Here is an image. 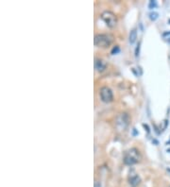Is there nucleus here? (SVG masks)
Returning a JSON list of instances; mask_svg holds the SVG:
<instances>
[{
    "label": "nucleus",
    "instance_id": "9",
    "mask_svg": "<svg viewBox=\"0 0 170 187\" xmlns=\"http://www.w3.org/2000/svg\"><path fill=\"white\" fill-rule=\"evenodd\" d=\"M149 18H150V20L155 21L157 18H158V13H157V12H151V13L149 14Z\"/></svg>",
    "mask_w": 170,
    "mask_h": 187
},
{
    "label": "nucleus",
    "instance_id": "4",
    "mask_svg": "<svg viewBox=\"0 0 170 187\" xmlns=\"http://www.w3.org/2000/svg\"><path fill=\"white\" fill-rule=\"evenodd\" d=\"M129 123V116L128 114L123 113L117 115L116 119V126L119 130H124Z\"/></svg>",
    "mask_w": 170,
    "mask_h": 187
},
{
    "label": "nucleus",
    "instance_id": "12",
    "mask_svg": "<svg viewBox=\"0 0 170 187\" xmlns=\"http://www.w3.org/2000/svg\"><path fill=\"white\" fill-rule=\"evenodd\" d=\"M139 49H140V44L137 46L136 50H135V56H136V57H138V56H139Z\"/></svg>",
    "mask_w": 170,
    "mask_h": 187
},
{
    "label": "nucleus",
    "instance_id": "11",
    "mask_svg": "<svg viewBox=\"0 0 170 187\" xmlns=\"http://www.w3.org/2000/svg\"><path fill=\"white\" fill-rule=\"evenodd\" d=\"M119 46H116V47H113V49L111 50V54H116V53H118L119 52Z\"/></svg>",
    "mask_w": 170,
    "mask_h": 187
},
{
    "label": "nucleus",
    "instance_id": "10",
    "mask_svg": "<svg viewBox=\"0 0 170 187\" xmlns=\"http://www.w3.org/2000/svg\"><path fill=\"white\" fill-rule=\"evenodd\" d=\"M156 6H157V2H156V1H150V2H149V5H148L149 9L155 8Z\"/></svg>",
    "mask_w": 170,
    "mask_h": 187
},
{
    "label": "nucleus",
    "instance_id": "7",
    "mask_svg": "<svg viewBox=\"0 0 170 187\" xmlns=\"http://www.w3.org/2000/svg\"><path fill=\"white\" fill-rule=\"evenodd\" d=\"M107 68V63L102 60V59H96L94 61V69H96L98 72L101 73L103 71H105Z\"/></svg>",
    "mask_w": 170,
    "mask_h": 187
},
{
    "label": "nucleus",
    "instance_id": "2",
    "mask_svg": "<svg viewBox=\"0 0 170 187\" xmlns=\"http://www.w3.org/2000/svg\"><path fill=\"white\" fill-rule=\"evenodd\" d=\"M113 41V37L110 34H98L94 36V43L98 47H108L111 45Z\"/></svg>",
    "mask_w": 170,
    "mask_h": 187
},
{
    "label": "nucleus",
    "instance_id": "5",
    "mask_svg": "<svg viewBox=\"0 0 170 187\" xmlns=\"http://www.w3.org/2000/svg\"><path fill=\"white\" fill-rule=\"evenodd\" d=\"M99 95H100V98L103 102L105 103H109L111 101H112L113 99V94H112V91L107 87V86H104L100 89L99 91Z\"/></svg>",
    "mask_w": 170,
    "mask_h": 187
},
{
    "label": "nucleus",
    "instance_id": "8",
    "mask_svg": "<svg viewBox=\"0 0 170 187\" xmlns=\"http://www.w3.org/2000/svg\"><path fill=\"white\" fill-rule=\"evenodd\" d=\"M136 40H137V30L132 29L129 36V41L130 44H134L136 42Z\"/></svg>",
    "mask_w": 170,
    "mask_h": 187
},
{
    "label": "nucleus",
    "instance_id": "6",
    "mask_svg": "<svg viewBox=\"0 0 170 187\" xmlns=\"http://www.w3.org/2000/svg\"><path fill=\"white\" fill-rule=\"evenodd\" d=\"M128 180H129V183L131 186H133V187L139 185L140 182H141V179H140L139 175L134 170H130L129 171V177H128Z\"/></svg>",
    "mask_w": 170,
    "mask_h": 187
},
{
    "label": "nucleus",
    "instance_id": "1",
    "mask_svg": "<svg viewBox=\"0 0 170 187\" xmlns=\"http://www.w3.org/2000/svg\"><path fill=\"white\" fill-rule=\"evenodd\" d=\"M142 159L141 153L137 148L132 147L127 150L124 154V163L128 165H133L139 163Z\"/></svg>",
    "mask_w": 170,
    "mask_h": 187
},
{
    "label": "nucleus",
    "instance_id": "13",
    "mask_svg": "<svg viewBox=\"0 0 170 187\" xmlns=\"http://www.w3.org/2000/svg\"><path fill=\"white\" fill-rule=\"evenodd\" d=\"M94 187H101V184L99 181H96L94 182Z\"/></svg>",
    "mask_w": 170,
    "mask_h": 187
},
{
    "label": "nucleus",
    "instance_id": "3",
    "mask_svg": "<svg viewBox=\"0 0 170 187\" xmlns=\"http://www.w3.org/2000/svg\"><path fill=\"white\" fill-rule=\"evenodd\" d=\"M101 19L109 28H115L117 25V17L111 11H105L101 14Z\"/></svg>",
    "mask_w": 170,
    "mask_h": 187
}]
</instances>
